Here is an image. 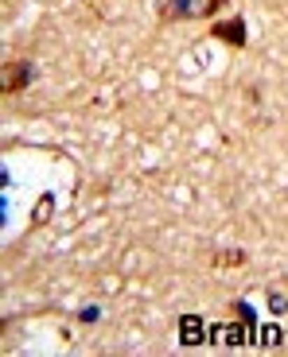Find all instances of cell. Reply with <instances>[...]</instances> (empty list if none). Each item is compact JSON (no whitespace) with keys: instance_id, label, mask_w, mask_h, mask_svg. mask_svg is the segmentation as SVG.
<instances>
[{"instance_id":"cell-1","label":"cell","mask_w":288,"mask_h":357,"mask_svg":"<svg viewBox=\"0 0 288 357\" xmlns=\"http://www.w3.org/2000/svg\"><path fill=\"white\" fill-rule=\"evenodd\" d=\"M226 0H164L160 4V16L168 20H203L210 12H218Z\"/></svg>"},{"instance_id":"cell-2","label":"cell","mask_w":288,"mask_h":357,"mask_svg":"<svg viewBox=\"0 0 288 357\" xmlns=\"http://www.w3.org/2000/svg\"><path fill=\"white\" fill-rule=\"evenodd\" d=\"M180 338H183V346L203 342V322H199L195 314H183V319H180Z\"/></svg>"},{"instance_id":"cell-3","label":"cell","mask_w":288,"mask_h":357,"mask_svg":"<svg viewBox=\"0 0 288 357\" xmlns=\"http://www.w3.org/2000/svg\"><path fill=\"white\" fill-rule=\"evenodd\" d=\"M27 82H31V63H12L8 66V93H20Z\"/></svg>"},{"instance_id":"cell-4","label":"cell","mask_w":288,"mask_h":357,"mask_svg":"<svg viewBox=\"0 0 288 357\" xmlns=\"http://www.w3.org/2000/svg\"><path fill=\"white\" fill-rule=\"evenodd\" d=\"M242 31H245V24H242V20H230V24H215V36H218V39H230L234 47H242V43H245V36H242Z\"/></svg>"},{"instance_id":"cell-5","label":"cell","mask_w":288,"mask_h":357,"mask_svg":"<svg viewBox=\"0 0 288 357\" xmlns=\"http://www.w3.org/2000/svg\"><path fill=\"white\" fill-rule=\"evenodd\" d=\"M218 338H226L230 346H238V342L245 338V331H242V326H222V331H218Z\"/></svg>"}]
</instances>
